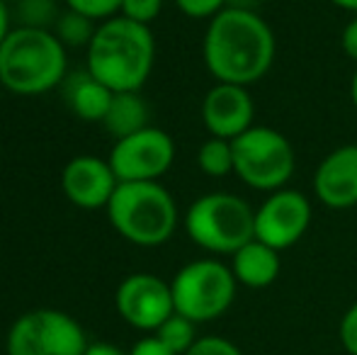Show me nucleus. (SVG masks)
<instances>
[{"mask_svg":"<svg viewBox=\"0 0 357 355\" xmlns=\"http://www.w3.org/2000/svg\"><path fill=\"white\" fill-rule=\"evenodd\" d=\"M68 10L90 17L93 22H107L117 17L122 10V0H63Z\"/></svg>","mask_w":357,"mask_h":355,"instance_id":"obj_22","label":"nucleus"},{"mask_svg":"<svg viewBox=\"0 0 357 355\" xmlns=\"http://www.w3.org/2000/svg\"><path fill=\"white\" fill-rule=\"evenodd\" d=\"M66 76V47L52 29L15 27L0 47V83L10 93L42 95Z\"/></svg>","mask_w":357,"mask_h":355,"instance_id":"obj_3","label":"nucleus"},{"mask_svg":"<svg viewBox=\"0 0 357 355\" xmlns=\"http://www.w3.org/2000/svg\"><path fill=\"white\" fill-rule=\"evenodd\" d=\"M85 331L61 309H32L15 319L8 331V355H83Z\"/></svg>","mask_w":357,"mask_h":355,"instance_id":"obj_8","label":"nucleus"},{"mask_svg":"<svg viewBox=\"0 0 357 355\" xmlns=\"http://www.w3.org/2000/svg\"><path fill=\"white\" fill-rule=\"evenodd\" d=\"M10 32H13V27H10V8L5 0H0V47H3Z\"/></svg>","mask_w":357,"mask_h":355,"instance_id":"obj_30","label":"nucleus"},{"mask_svg":"<svg viewBox=\"0 0 357 355\" xmlns=\"http://www.w3.org/2000/svg\"><path fill=\"white\" fill-rule=\"evenodd\" d=\"M83 355H129V353H124L122 348L112 346V343L93 341V343H88V348H85Z\"/></svg>","mask_w":357,"mask_h":355,"instance_id":"obj_29","label":"nucleus"},{"mask_svg":"<svg viewBox=\"0 0 357 355\" xmlns=\"http://www.w3.org/2000/svg\"><path fill=\"white\" fill-rule=\"evenodd\" d=\"M333 5H338V8L348 10V13H357V0H331Z\"/></svg>","mask_w":357,"mask_h":355,"instance_id":"obj_31","label":"nucleus"},{"mask_svg":"<svg viewBox=\"0 0 357 355\" xmlns=\"http://www.w3.org/2000/svg\"><path fill=\"white\" fill-rule=\"evenodd\" d=\"M15 15L20 22L17 27L52 29L61 17V10H59L56 0H15Z\"/></svg>","mask_w":357,"mask_h":355,"instance_id":"obj_21","label":"nucleus"},{"mask_svg":"<svg viewBox=\"0 0 357 355\" xmlns=\"http://www.w3.org/2000/svg\"><path fill=\"white\" fill-rule=\"evenodd\" d=\"M340 44H343V52L350 61L357 63V17L350 20L343 27V34H340Z\"/></svg>","mask_w":357,"mask_h":355,"instance_id":"obj_28","label":"nucleus"},{"mask_svg":"<svg viewBox=\"0 0 357 355\" xmlns=\"http://www.w3.org/2000/svg\"><path fill=\"white\" fill-rule=\"evenodd\" d=\"M175 3H178V8L188 17L195 20H204V17L212 20L214 15H219L226 8V0H175Z\"/></svg>","mask_w":357,"mask_h":355,"instance_id":"obj_25","label":"nucleus"},{"mask_svg":"<svg viewBox=\"0 0 357 355\" xmlns=\"http://www.w3.org/2000/svg\"><path fill=\"white\" fill-rule=\"evenodd\" d=\"M202 54L207 71L216 78V83L248 88L273 66L275 34L253 10L224 8L209 20Z\"/></svg>","mask_w":357,"mask_h":355,"instance_id":"obj_1","label":"nucleus"},{"mask_svg":"<svg viewBox=\"0 0 357 355\" xmlns=\"http://www.w3.org/2000/svg\"><path fill=\"white\" fill-rule=\"evenodd\" d=\"M338 336H340V343H343L345 353L357 355V302L343 314V319H340Z\"/></svg>","mask_w":357,"mask_h":355,"instance_id":"obj_26","label":"nucleus"},{"mask_svg":"<svg viewBox=\"0 0 357 355\" xmlns=\"http://www.w3.org/2000/svg\"><path fill=\"white\" fill-rule=\"evenodd\" d=\"M153 336H158L173 353L185 355L195 343H197V324L175 312L173 317L165 319V322L160 324L158 331H155Z\"/></svg>","mask_w":357,"mask_h":355,"instance_id":"obj_20","label":"nucleus"},{"mask_svg":"<svg viewBox=\"0 0 357 355\" xmlns=\"http://www.w3.org/2000/svg\"><path fill=\"white\" fill-rule=\"evenodd\" d=\"M185 355H243V351L224 336H202Z\"/></svg>","mask_w":357,"mask_h":355,"instance_id":"obj_24","label":"nucleus"},{"mask_svg":"<svg viewBox=\"0 0 357 355\" xmlns=\"http://www.w3.org/2000/svg\"><path fill=\"white\" fill-rule=\"evenodd\" d=\"M107 161L119 183H155L173 166L175 144L170 134L149 124L142 132L117 139Z\"/></svg>","mask_w":357,"mask_h":355,"instance_id":"obj_9","label":"nucleus"},{"mask_svg":"<svg viewBox=\"0 0 357 355\" xmlns=\"http://www.w3.org/2000/svg\"><path fill=\"white\" fill-rule=\"evenodd\" d=\"M197 166L209 178H226L234 173V144L229 139L209 137L197 151Z\"/></svg>","mask_w":357,"mask_h":355,"instance_id":"obj_18","label":"nucleus"},{"mask_svg":"<svg viewBox=\"0 0 357 355\" xmlns=\"http://www.w3.org/2000/svg\"><path fill=\"white\" fill-rule=\"evenodd\" d=\"M175 312L195 324H207L231 309L236 299V282L231 266L216 258H199L183 266L170 280Z\"/></svg>","mask_w":357,"mask_h":355,"instance_id":"obj_6","label":"nucleus"},{"mask_svg":"<svg viewBox=\"0 0 357 355\" xmlns=\"http://www.w3.org/2000/svg\"><path fill=\"white\" fill-rule=\"evenodd\" d=\"M5 3H15V0H5Z\"/></svg>","mask_w":357,"mask_h":355,"instance_id":"obj_33","label":"nucleus"},{"mask_svg":"<svg viewBox=\"0 0 357 355\" xmlns=\"http://www.w3.org/2000/svg\"><path fill=\"white\" fill-rule=\"evenodd\" d=\"M61 90L68 109H71L75 117H80L83 122L102 124L114 93L105 83H100L88 68L85 71L68 73L61 83Z\"/></svg>","mask_w":357,"mask_h":355,"instance_id":"obj_15","label":"nucleus"},{"mask_svg":"<svg viewBox=\"0 0 357 355\" xmlns=\"http://www.w3.org/2000/svg\"><path fill=\"white\" fill-rule=\"evenodd\" d=\"M255 103L248 88L234 83H216L207 90L202 100V122L209 137L234 142L243 132L253 127Z\"/></svg>","mask_w":357,"mask_h":355,"instance_id":"obj_12","label":"nucleus"},{"mask_svg":"<svg viewBox=\"0 0 357 355\" xmlns=\"http://www.w3.org/2000/svg\"><path fill=\"white\" fill-rule=\"evenodd\" d=\"M155 61L151 27L117 17L98 24L88 47V71L112 93H139Z\"/></svg>","mask_w":357,"mask_h":355,"instance_id":"obj_2","label":"nucleus"},{"mask_svg":"<svg viewBox=\"0 0 357 355\" xmlns=\"http://www.w3.org/2000/svg\"><path fill=\"white\" fill-rule=\"evenodd\" d=\"M350 98H353V105L357 107V68H355L353 81H350Z\"/></svg>","mask_w":357,"mask_h":355,"instance_id":"obj_32","label":"nucleus"},{"mask_svg":"<svg viewBox=\"0 0 357 355\" xmlns=\"http://www.w3.org/2000/svg\"><path fill=\"white\" fill-rule=\"evenodd\" d=\"M282 261H280V251L273 246L258 241H248L241 246L238 251L231 256V273H234L236 282L250 289H263L278 280Z\"/></svg>","mask_w":357,"mask_h":355,"instance_id":"obj_16","label":"nucleus"},{"mask_svg":"<svg viewBox=\"0 0 357 355\" xmlns=\"http://www.w3.org/2000/svg\"><path fill=\"white\" fill-rule=\"evenodd\" d=\"M102 127L117 139L137 134L149 127V107L139 93H114L109 109L102 119Z\"/></svg>","mask_w":357,"mask_h":355,"instance_id":"obj_17","label":"nucleus"},{"mask_svg":"<svg viewBox=\"0 0 357 355\" xmlns=\"http://www.w3.org/2000/svg\"><path fill=\"white\" fill-rule=\"evenodd\" d=\"M314 192L331 209L357 204V144L338 146L319 163L314 173Z\"/></svg>","mask_w":357,"mask_h":355,"instance_id":"obj_14","label":"nucleus"},{"mask_svg":"<svg viewBox=\"0 0 357 355\" xmlns=\"http://www.w3.org/2000/svg\"><path fill=\"white\" fill-rule=\"evenodd\" d=\"M311 214L314 212L306 195L289 188L275 190L255 209V239L275 251H284L301 241L311 224Z\"/></svg>","mask_w":357,"mask_h":355,"instance_id":"obj_11","label":"nucleus"},{"mask_svg":"<svg viewBox=\"0 0 357 355\" xmlns=\"http://www.w3.org/2000/svg\"><path fill=\"white\" fill-rule=\"evenodd\" d=\"M129 355H178V353L170 351V348L165 346L158 336H146V338H142V341L134 343Z\"/></svg>","mask_w":357,"mask_h":355,"instance_id":"obj_27","label":"nucleus"},{"mask_svg":"<svg viewBox=\"0 0 357 355\" xmlns=\"http://www.w3.org/2000/svg\"><path fill=\"white\" fill-rule=\"evenodd\" d=\"M95 32H98V24L93 20L68 8L63 10L61 17L54 24V34L63 47H90Z\"/></svg>","mask_w":357,"mask_h":355,"instance_id":"obj_19","label":"nucleus"},{"mask_svg":"<svg viewBox=\"0 0 357 355\" xmlns=\"http://www.w3.org/2000/svg\"><path fill=\"white\" fill-rule=\"evenodd\" d=\"M105 209L114 232L137 246H160L178 229V204L158 180L119 183Z\"/></svg>","mask_w":357,"mask_h":355,"instance_id":"obj_4","label":"nucleus"},{"mask_svg":"<svg viewBox=\"0 0 357 355\" xmlns=\"http://www.w3.org/2000/svg\"><path fill=\"white\" fill-rule=\"evenodd\" d=\"M160 10H163V0H122L119 15L132 20V22H139L149 27L160 15Z\"/></svg>","mask_w":357,"mask_h":355,"instance_id":"obj_23","label":"nucleus"},{"mask_svg":"<svg viewBox=\"0 0 357 355\" xmlns=\"http://www.w3.org/2000/svg\"><path fill=\"white\" fill-rule=\"evenodd\" d=\"M119 180L109 161L95 156H75L61 173V188L68 202L83 209L107 207L117 190Z\"/></svg>","mask_w":357,"mask_h":355,"instance_id":"obj_13","label":"nucleus"},{"mask_svg":"<svg viewBox=\"0 0 357 355\" xmlns=\"http://www.w3.org/2000/svg\"><path fill=\"white\" fill-rule=\"evenodd\" d=\"M117 312L129 326L139 331H158V326L175 314L170 282L151 273H134L124 278L114 294Z\"/></svg>","mask_w":357,"mask_h":355,"instance_id":"obj_10","label":"nucleus"},{"mask_svg":"<svg viewBox=\"0 0 357 355\" xmlns=\"http://www.w3.org/2000/svg\"><path fill=\"white\" fill-rule=\"evenodd\" d=\"M185 232L204 251L234 256L255 239V209L238 195H202L185 212Z\"/></svg>","mask_w":357,"mask_h":355,"instance_id":"obj_5","label":"nucleus"},{"mask_svg":"<svg viewBox=\"0 0 357 355\" xmlns=\"http://www.w3.org/2000/svg\"><path fill=\"white\" fill-rule=\"evenodd\" d=\"M234 173L248 188L275 192L282 190L296 168L291 142L273 127H250L234 142Z\"/></svg>","mask_w":357,"mask_h":355,"instance_id":"obj_7","label":"nucleus"}]
</instances>
